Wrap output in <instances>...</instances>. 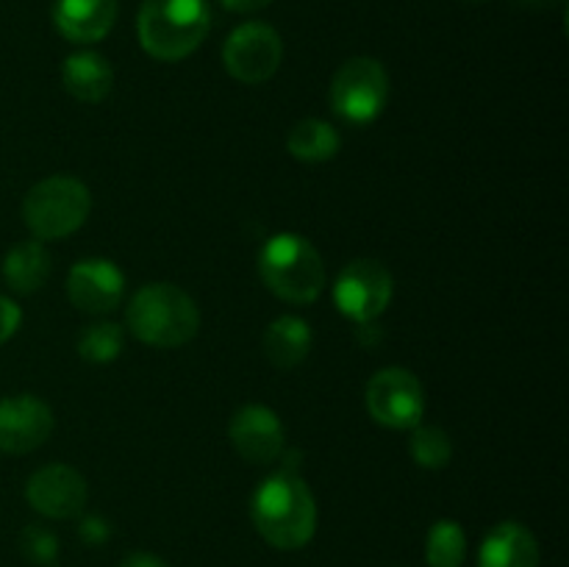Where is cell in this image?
<instances>
[{"label": "cell", "mask_w": 569, "mask_h": 567, "mask_svg": "<svg viewBox=\"0 0 569 567\" xmlns=\"http://www.w3.org/2000/svg\"><path fill=\"white\" fill-rule=\"evenodd\" d=\"M250 517L267 545L278 550H298L317 531V504L309 484L298 472H272L259 484L250 500Z\"/></svg>", "instance_id": "obj_1"}, {"label": "cell", "mask_w": 569, "mask_h": 567, "mask_svg": "<svg viewBox=\"0 0 569 567\" xmlns=\"http://www.w3.org/2000/svg\"><path fill=\"white\" fill-rule=\"evenodd\" d=\"M126 322L133 337L150 348H181L198 337L200 311L192 295L181 287L153 281L128 300Z\"/></svg>", "instance_id": "obj_2"}, {"label": "cell", "mask_w": 569, "mask_h": 567, "mask_svg": "<svg viewBox=\"0 0 569 567\" xmlns=\"http://www.w3.org/2000/svg\"><path fill=\"white\" fill-rule=\"evenodd\" d=\"M211 28L209 0H142L139 44L156 61H181L203 44Z\"/></svg>", "instance_id": "obj_3"}, {"label": "cell", "mask_w": 569, "mask_h": 567, "mask_svg": "<svg viewBox=\"0 0 569 567\" xmlns=\"http://www.w3.org/2000/svg\"><path fill=\"white\" fill-rule=\"evenodd\" d=\"M259 276L276 298L309 306L326 289V261L306 237L276 233L259 250Z\"/></svg>", "instance_id": "obj_4"}, {"label": "cell", "mask_w": 569, "mask_h": 567, "mask_svg": "<svg viewBox=\"0 0 569 567\" xmlns=\"http://www.w3.org/2000/svg\"><path fill=\"white\" fill-rule=\"evenodd\" d=\"M92 195L81 178L50 176L33 183L22 198V220L33 239H64L87 222Z\"/></svg>", "instance_id": "obj_5"}, {"label": "cell", "mask_w": 569, "mask_h": 567, "mask_svg": "<svg viewBox=\"0 0 569 567\" xmlns=\"http://www.w3.org/2000/svg\"><path fill=\"white\" fill-rule=\"evenodd\" d=\"M389 76L383 64L370 56L348 59L331 78V106L342 120L367 126L387 109Z\"/></svg>", "instance_id": "obj_6"}, {"label": "cell", "mask_w": 569, "mask_h": 567, "mask_svg": "<svg viewBox=\"0 0 569 567\" xmlns=\"http://www.w3.org/2000/svg\"><path fill=\"white\" fill-rule=\"evenodd\" d=\"M365 404L372 420L387 428H398V431L420 426L426 415V392H422L420 378L406 367L378 370L367 381Z\"/></svg>", "instance_id": "obj_7"}, {"label": "cell", "mask_w": 569, "mask_h": 567, "mask_svg": "<svg viewBox=\"0 0 569 567\" xmlns=\"http://www.w3.org/2000/svg\"><path fill=\"white\" fill-rule=\"evenodd\" d=\"M281 61V33L267 22H244V26L233 28L222 44V64H226L228 76L248 87L270 81Z\"/></svg>", "instance_id": "obj_8"}, {"label": "cell", "mask_w": 569, "mask_h": 567, "mask_svg": "<svg viewBox=\"0 0 569 567\" xmlns=\"http://www.w3.org/2000/svg\"><path fill=\"white\" fill-rule=\"evenodd\" d=\"M395 295V278L381 261L356 259L333 284V304L353 322H370L387 311Z\"/></svg>", "instance_id": "obj_9"}, {"label": "cell", "mask_w": 569, "mask_h": 567, "mask_svg": "<svg viewBox=\"0 0 569 567\" xmlns=\"http://www.w3.org/2000/svg\"><path fill=\"white\" fill-rule=\"evenodd\" d=\"M89 498L87 478L70 465H44L28 478L26 500L33 511L50 520H72L83 511Z\"/></svg>", "instance_id": "obj_10"}, {"label": "cell", "mask_w": 569, "mask_h": 567, "mask_svg": "<svg viewBox=\"0 0 569 567\" xmlns=\"http://www.w3.org/2000/svg\"><path fill=\"white\" fill-rule=\"evenodd\" d=\"M228 439L233 450L250 465H272L287 450V431L283 422L270 406L248 404L231 417Z\"/></svg>", "instance_id": "obj_11"}, {"label": "cell", "mask_w": 569, "mask_h": 567, "mask_svg": "<svg viewBox=\"0 0 569 567\" xmlns=\"http://www.w3.org/2000/svg\"><path fill=\"white\" fill-rule=\"evenodd\" d=\"M67 295L78 311L103 317L122 304L126 276L111 259H83L67 272Z\"/></svg>", "instance_id": "obj_12"}, {"label": "cell", "mask_w": 569, "mask_h": 567, "mask_svg": "<svg viewBox=\"0 0 569 567\" xmlns=\"http://www.w3.org/2000/svg\"><path fill=\"white\" fill-rule=\"evenodd\" d=\"M53 431V411L33 395H11L0 400V450L31 454L42 448Z\"/></svg>", "instance_id": "obj_13"}, {"label": "cell", "mask_w": 569, "mask_h": 567, "mask_svg": "<svg viewBox=\"0 0 569 567\" xmlns=\"http://www.w3.org/2000/svg\"><path fill=\"white\" fill-rule=\"evenodd\" d=\"M117 11V0H56L53 26L67 42L92 44L109 37Z\"/></svg>", "instance_id": "obj_14"}, {"label": "cell", "mask_w": 569, "mask_h": 567, "mask_svg": "<svg viewBox=\"0 0 569 567\" xmlns=\"http://www.w3.org/2000/svg\"><path fill=\"white\" fill-rule=\"evenodd\" d=\"M478 567H539V543L528 526L503 520L483 537Z\"/></svg>", "instance_id": "obj_15"}, {"label": "cell", "mask_w": 569, "mask_h": 567, "mask_svg": "<svg viewBox=\"0 0 569 567\" xmlns=\"http://www.w3.org/2000/svg\"><path fill=\"white\" fill-rule=\"evenodd\" d=\"M311 345H315L311 326L303 317L295 315L276 317L261 337L267 361L278 370H295L298 365H303L311 354Z\"/></svg>", "instance_id": "obj_16"}, {"label": "cell", "mask_w": 569, "mask_h": 567, "mask_svg": "<svg viewBox=\"0 0 569 567\" xmlns=\"http://www.w3.org/2000/svg\"><path fill=\"white\" fill-rule=\"evenodd\" d=\"M61 81L64 89L81 103H100L109 98L111 87H114V70H111L109 59L94 50H78V53L67 56L64 67H61Z\"/></svg>", "instance_id": "obj_17"}, {"label": "cell", "mask_w": 569, "mask_h": 567, "mask_svg": "<svg viewBox=\"0 0 569 567\" xmlns=\"http://www.w3.org/2000/svg\"><path fill=\"white\" fill-rule=\"evenodd\" d=\"M50 278V253L39 239H26L9 248L3 259V281L11 292L31 295Z\"/></svg>", "instance_id": "obj_18"}, {"label": "cell", "mask_w": 569, "mask_h": 567, "mask_svg": "<svg viewBox=\"0 0 569 567\" xmlns=\"http://www.w3.org/2000/svg\"><path fill=\"white\" fill-rule=\"evenodd\" d=\"M339 148H342V137H339V131L331 122L306 117V120L295 122L289 128L287 150L298 161H306V165H320V161L333 159Z\"/></svg>", "instance_id": "obj_19"}, {"label": "cell", "mask_w": 569, "mask_h": 567, "mask_svg": "<svg viewBox=\"0 0 569 567\" xmlns=\"http://www.w3.org/2000/svg\"><path fill=\"white\" fill-rule=\"evenodd\" d=\"M467 556L465 528L456 520H437L426 539L428 567H461Z\"/></svg>", "instance_id": "obj_20"}, {"label": "cell", "mask_w": 569, "mask_h": 567, "mask_svg": "<svg viewBox=\"0 0 569 567\" xmlns=\"http://www.w3.org/2000/svg\"><path fill=\"white\" fill-rule=\"evenodd\" d=\"M409 454L415 465L426 470H442L453 459V442L439 426H415L409 437Z\"/></svg>", "instance_id": "obj_21"}, {"label": "cell", "mask_w": 569, "mask_h": 567, "mask_svg": "<svg viewBox=\"0 0 569 567\" xmlns=\"http://www.w3.org/2000/svg\"><path fill=\"white\" fill-rule=\"evenodd\" d=\"M76 348L92 365H109L122 350V328L111 320L92 322V326H87L81 331Z\"/></svg>", "instance_id": "obj_22"}, {"label": "cell", "mask_w": 569, "mask_h": 567, "mask_svg": "<svg viewBox=\"0 0 569 567\" xmlns=\"http://www.w3.org/2000/svg\"><path fill=\"white\" fill-rule=\"evenodd\" d=\"M20 550L33 565H50L59 556V539L44 526H26L20 534Z\"/></svg>", "instance_id": "obj_23"}, {"label": "cell", "mask_w": 569, "mask_h": 567, "mask_svg": "<svg viewBox=\"0 0 569 567\" xmlns=\"http://www.w3.org/2000/svg\"><path fill=\"white\" fill-rule=\"evenodd\" d=\"M78 537L87 545H103L111 539V523L100 515H83L78 523Z\"/></svg>", "instance_id": "obj_24"}, {"label": "cell", "mask_w": 569, "mask_h": 567, "mask_svg": "<svg viewBox=\"0 0 569 567\" xmlns=\"http://www.w3.org/2000/svg\"><path fill=\"white\" fill-rule=\"evenodd\" d=\"M20 322H22L20 306H17L11 298H6V295H0V345L9 342V339L14 337Z\"/></svg>", "instance_id": "obj_25"}, {"label": "cell", "mask_w": 569, "mask_h": 567, "mask_svg": "<svg viewBox=\"0 0 569 567\" xmlns=\"http://www.w3.org/2000/svg\"><path fill=\"white\" fill-rule=\"evenodd\" d=\"M356 326H359L356 328V339H359L365 348H376V345L383 339V331H381V326H378V320L356 322Z\"/></svg>", "instance_id": "obj_26"}, {"label": "cell", "mask_w": 569, "mask_h": 567, "mask_svg": "<svg viewBox=\"0 0 569 567\" xmlns=\"http://www.w3.org/2000/svg\"><path fill=\"white\" fill-rule=\"evenodd\" d=\"M120 567H170V565H167L161 556L148 554V550H133V554H128L126 559L120 561Z\"/></svg>", "instance_id": "obj_27"}, {"label": "cell", "mask_w": 569, "mask_h": 567, "mask_svg": "<svg viewBox=\"0 0 569 567\" xmlns=\"http://www.w3.org/2000/svg\"><path fill=\"white\" fill-rule=\"evenodd\" d=\"M272 0H220L222 9L228 11H237V14H253V11L267 9Z\"/></svg>", "instance_id": "obj_28"}, {"label": "cell", "mask_w": 569, "mask_h": 567, "mask_svg": "<svg viewBox=\"0 0 569 567\" xmlns=\"http://www.w3.org/2000/svg\"><path fill=\"white\" fill-rule=\"evenodd\" d=\"M515 3L528 6V9H550V6H559L565 0H515Z\"/></svg>", "instance_id": "obj_29"}, {"label": "cell", "mask_w": 569, "mask_h": 567, "mask_svg": "<svg viewBox=\"0 0 569 567\" xmlns=\"http://www.w3.org/2000/svg\"><path fill=\"white\" fill-rule=\"evenodd\" d=\"M459 3H467V6H478V3H487V0H459Z\"/></svg>", "instance_id": "obj_30"}]
</instances>
